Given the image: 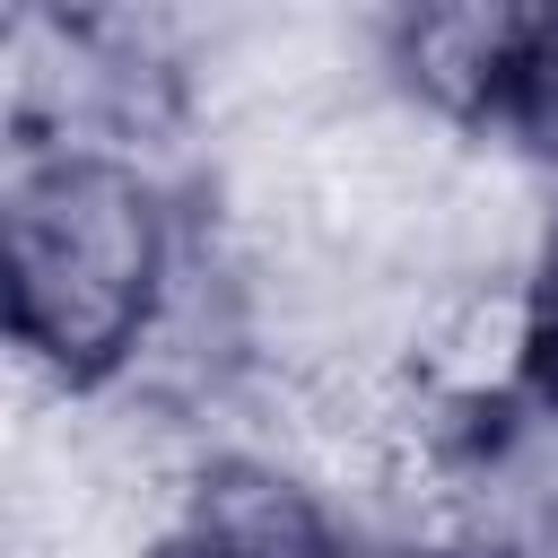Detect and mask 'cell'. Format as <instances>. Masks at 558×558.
<instances>
[{"instance_id": "cell-3", "label": "cell", "mask_w": 558, "mask_h": 558, "mask_svg": "<svg viewBox=\"0 0 558 558\" xmlns=\"http://www.w3.org/2000/svg\"><path fill=\"white\" fill-rule=\"evenodd\" d=\"M532 17L523 0H427V9H392L375 17V78L418 105L427 122L462 131V140H497L523 87V52H532Z\"/></svg>"}, {"instance_id": "cell-1", "label": "cell", "mask_w": 558, "mask_h": 558, "mask_svg": "<svg viewBox=\"0 0 558 558\" xmlns=\"http://www.w3.org/2000/svg\"><path fill=\"white\" fill-rule=\"evenodd\" d=\"M201 270V209L148 157L35 148L0 174L9 357L61 392H131Z\"/></svg>"}, {"instance_id": "cell-5", "label": "cell", "mask_w": 558, "mask_h": 558, "mask_svg": "<svg viewBox=\"0 0 558 558\" xmlns=\"http://www.w3.org/2000/svg\"><path fill=\"white\" fill-rule=\"evenodd\" d=\"M523 305H532V401L558 418V209L523 262Z\"/></svg>"}, {"instance_id": "cell-4", "label": "cell", "mask_w": 558, "mask_h": 558, "mask_svg": "<svg viewBox=\"0 0 558 558\" xmlns=\"http://www.w3.org/2000/svg\"><path fill=\"white\" fill-rule=\"evenodd\" d=\"M497 148H514L532 174L558 183V0L532 17V52H523V87H514V113L497 131Z\"/></svg>"}, {"instance_id": "cell-2", "label": "cell", "mask_w": 558, "mask_h": 558, "mask_svg": "<svg viewBox=\"0 0 558 558\" xmlns=\"http://www.w3.org/2000/svg\"><path fill=\"white\" fill-rule=\"evenodd\" d=\"M192 52L157 17L105 9H17L0 26V122L9 157L35 148H105L148 157L192 122Z\"/></svg>"}]
</instances>
